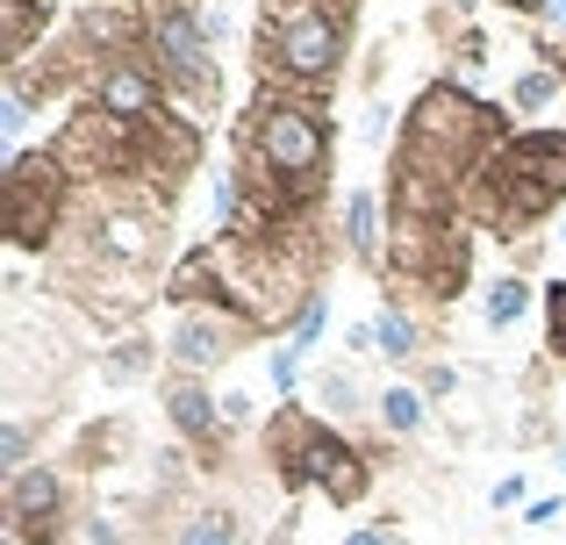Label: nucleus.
Masks as SVG:
<instances>
[{
  "label": "nucleus",
  "instance_id": "f257e3e1",
  "mask_svg": "<svg viewBox=\"0 0 566 545\" xmlns=\"http://www.w3.org/2000/svg\"><path fill=\"white\" fill-rule=\"evenodd\" d=\"M331 115L323 101H302V94H259L244 101V129H237V172H244L259 195H280L294 209H316L323 187H331Z\"/></svg>",
  "mask_w": 566,
  "mask_h": 545
},
{
  "label": "nucleus",
  "instance_id": "f03ea898",
  "mask_svg": "<svg viewBox=\"0 0 566 545\" xmlns=\"http://www.w3.org/2000/svg\"><path fill=\"white\" fill-rule=\"evenodd\" d=\"M251 57H259V86L323 101L352 57V0H265Z\"/></svg>",
  "mask_w": 566,
  "mask_h": 545
},
{
  "label": "nucleus",
  "instance_id": "7ed1b4c3",
  "mask_svg": "<svg viewBox=\"0 0 566 545\" xmlns=\"http://www.w3.org/2000/svg\"><path fill=\"white\" fill-rule=\"evenodd\" d=\"M566 201V129H510L488 172L473 180L467 209L488 238H531Z\"/></svg>",
  "mask_w": 566,
  "mask_h": 545
},
{
  "label": "nucleus",
  "instance_id": "20e7f679",
  "mask_svg": "<svg viewBox=\"0 0 566 545\" xmlns=\"http://www.w3.org/2000/svg\"><path fill=\"white\" fill-rule=\"evenodd\" d=\"M265 452H273V474L287 495L316 489L331 510H359L366 495H374V460H366L359 446H352L337 423L323 417H302V409H280L273 431H265Z\"/></svg>",
  "mask_w": 566,
  "mask_h": 545
},
{
  "label": "nucleus",
  "instance_id": "39448f33",
  "mask_svg": "<svg viewBox=\"0 0 566 545\" xmlns=\"http://www.w3.org/2000/svg\"><path fill=\"white\" fill-rule=\"evenodd\" d=\"M65 216H72V166L43 144H22L8 158V187H0V238L14 252H51L72 230Z\"/></svg>",
  "mask_w": 566,
  "mask_h": 545
},
{
  "label": "nucleus",
  "instance_id": "423d86ee",
  "mask_svg": "<svg viewBox=\"0 0 566 545\" xmlns=\"http://www.w3.org/2000/svg\"><path fill=\"white\" fill-rule=\"evenodd\" d=\"M144 57H151V72L166 80L172 101L216 108V94H222L216 29H208V14L193 8V0H151V8H144Z\"/></svg>",
  "mask_w": 566,
  "mask_h": 545
},
{
  "label": "nucleus",
  "instance_id": "0eeeda50",
  "mask_svg": "<svg viewBox=\"0 0 566 545\" xmlns=\"http://www.w3.org/2000/svg\"><path fill=\"white\" fill-rule=\"evenodd\" d=\"M8 545H65L72 538V474L57 460H36L22 474H8Z\"/></svg>",
  "mask_w": 566,
  "mask_h": 545
},
{
  "label": "nucleus",
  "instance_id": "6e6552de",
  "mask_svg": "<svg viewBox=\"0 0 566 545\" xmlns=\"http://www.w3.org/2000/svg\"><path fill=\"white\" fill-rule=\"evenodd\" d=\"M259 337H265V323L244 316V308H180L172 331H166V366L172 374H201L208 380L230 352L259 345Z\"/></svg>",
  "mask_w": 566,
  "mask_h": 545
},
{
  "label": "nucleus",
  "instance_id": "1a4fd4ad",
  "mask_svg": "<svg viewBox=\"0 0 566 545\" xmlns=\"http://www.w3.org/2000/svg\"><path fill=\"white\" fill-rule=\"evenodd\" d=\"M166 423H172V438H187L193 452H201L208 467L222 460V446H230V423H222V395L208 388L201 374H166Z\"/></svg>",
  "mask_w": 566,
  "mask_h": 545
},
{
  "label": "nucleus",
  "instance_id": "9d476101",
  "mask_svg": "<svg viewBox=\"0 0 566 545\" xmlns=\"http://www.w3.org/2000/svg\"><path fill=\"white\" fill-rule=\"evenodd\" d=\"M57 29V0H0V72H22Z\"/></svg>",
  "mask_w": 566,
  "mask_h": 545
},
{
  "label": "nucleus",
  "instance_id": "9b49d317",
  "mask_svg": "<svg viewBox=\"0 0 566 545\" xmlns=\"http://www.w3.org/2000/svg\"><path fill=\"white\" fill-rule=\"evenodd\" d=\"M374 352L395 366V374H409V366L423 359V323H416L409 302H380L374 308Z\"/></svg>",
  "mask_w": 566,
  "mask_h": 545
},
{
  "label": "nucleus",
  "instance_id": "f8f14e48",
  "mask_svg": "<svg viewBox=\"0 0 566 545\" xmlns=\"http://www.w3.org/2000/svg\"><path fill=\"white\" fill-rule=\"evenodd\" d=\"M337 238L359 266H380V195L374 187H352L345 195V216H337Z\"/></svg>",
  "mask_w": 566,
  "mask_h": 545
},
{
  "label": "nucleus",
  "instance_id": "ddd939ff",
  "mask_svg": "<svg viewBox=\"0 0 566 545\" xmlns=\"http://www.w3.org/2000/svg\"><path fill=\"white\" fill-rule=\"evenodd\" d=\"M374 423H380L387 438L409 446V438H423V423H430V395L416 388V380H395V388L374 395Z\"/></svg>",
  "mask_w": 566,
  "mask_h": 545
},
{
  "label": "nucleus",
  "instance_id": "4468645a",
  "mask_svg": "<svg viewBox=\"0 0 566 545\" xmlns=\"http://www.w3.org/2000/svg\"><path fill=\"white\" fill-rule=\"evenodd\" d=\"M531 302H538L531 280L524 273H502V280H488V294H481V323H488V331H516V323L531 316Z\"/></svg>",
  "mask_w": 566,
  "mask_h": 545
},
{
  "label": "nucleus",
  "instance_id": "2eb2a0df",
  "mask_svg": "<svg viewBox=\"0 0 566 545\" xmlns=\"http://www.w3.org/2000/svg\"><path fill=\"white\" fill-rule=\"evenodd\" d=\"M172 545H244V517H237V510H222V503L187 510V517L172 524Z\"/></svg>",
  "mask_w": 566,
  "mask_h": 545
},
{
  "label": "nucleus",
  "instance_id": "dca6fc26",
  "mask_svg": "<svg viewBox=\"0 0 566 545\" xmlns=\"http://www.w3.org/2000/svg\"><path fill=\"white\" fill-rule=\"evenodd\" d=\"M151 366H158V352H151V337H115L108 345V359H101V380L108 388H137V380H151Z\"/></svg>",
  "mask_w": 566,
  "mask_h": 545
},
{
  "label": "nucleus",
  "instance_id": "f3484780",
  "mask_svg": "<svg viewBox=\"0 0 566 545\" xmlns=\"http://www.w3.org/2000/svg\"><path fill=\"white\" fill-rule=\"evenodd\" d=\"M316 402H323V417H359V409H366L359 374H352V366H323V374H316Z\"/></svg>",
  "mask_w": 566,
  "mask_h": 545
},
{
  "label": "nucleus",
  "instance_id": "a211bd4d",
  "mask_svg": "<svg viewBox=\"0 0 566 545\" xmlns=\"http://www.w3.org/2000/svg\"><path fill=\"white\" fill-rule=\"evenodd\" d=\"M323 331H331V294H308V302L294 308V323H287V337H280V345H287L294 359H308Z\"/></svg>",
  "mask_w": 566,
  "mask_h": 545
},
{
  "label": "nucleus",
  "instance_id": "6ab92c4d",
  "mask_svg": "<svg viewBox=\"0 0 566 545\" xmlns=\"http://www.w3.org/2000/svg\"><path fill=\"white\" fill-rule=\"evenodd\" d=\"M559 72L553 65H531V72H516V86H510V108L516 115H538V108H553V94H559Z\"/></svg>",
  "mask_w": 566,
  "mask_h": 545
},
{
  "label": "nucleus",
  "instance_id": "aec40b11",
  "mask_svg": "<svg viewBox=\"0 0 566 545\" xmlns=\"http://www.w3.org/2000/svg\"><path fill=\"white\" fill-rule=\"evenodd\" d=\"M29 446H36V431H29L22 417L0 423V474H22V467H36V460H29Z\"/></svg>",
  "mask_w": 566,
  "mask_h": 545
},
{
  "label": "nucleus",
  "instance_id": "412c9836",
  "mask_svg": "<svg viewBox=\"0 0 566 545\" xmlns=\"http://www.w3.org/2000/svg\"><path fill=\"white\" fill-rule=\"evenodd\" d=\"M545 308V345H553V359H566V280H553V287L538 294Z\"/></svg>",
  "mask_w": 566,
  "mask_h": 545
},
{
  "label": "nucleus",
  "instance_id": "4be33fe9",
  "mask_svg": "<svg viewBox=\"0 0 566 545\" xmlns=\"http://www.w3.org/2000/svg\"><path fill=\"white\" fill-rule=\"evenodd\" d=\"M302 374H308V359H294L287 345L273 352V388H280V402H294V395H302Z\"/></svg>",
  "mask_w": 566,
  "mask_h": 545
},
{
  "label": "nucleus",
  "instance_id": "5701e85b",
  "mask_svg": "<svg viewBox=\"0 0 566 545\" xmlns=\"http://www.w3.org/2000/svg\"><path fill=\"white\" fill-rule=\"evenodd\" d=\"M0 137H8L14 151H22V137H29V101H14L8 86H0Z\"/></svg>",
  "mask_w": 566,
  "mask_h": 545
},
{
  "label": "nucleus",
  "instance_id": "b1692460",
  "mask_svg": "<svg viewBox=\"0 0 566 545\" xmlns=\"http://www.w3.org/2000/svg\"><path fill=\"white\" fill-rule=\"evenodd\" d=\"M416 388H423L430 402H444V395L459 388V366H444V359H438V366H416Z\"/></svg>",
  "mask_w": 566,
  "mask_h": 545
},
{
  "label": "nucleus",
  "instance_id": "393cba45",
  "mask_svg": "<svg viewBox=\"0 0 566 545\" xmlns=\"http://www.w3.org/2000/svg\"><path fill=\"white\" fill-rule=\"evenodd\" d=\"M251 417H259V409H251V395H244V388L222 395V423H230V438H237V431H251Z\"/></svg>",
  "mask_w": 566,
  "mask_h": 545
},
{
  "label": "nucleus",
  "instance_id": "a878e982",
  "mask_svg": "<svg viewBox=\"0 0 566 545\" xmlns=\"http://www.w3.org/2000/svg\"><path fill=\"white\" fill-rule=\"evenodd\" d=\"M488 503H495V510H516V503H524V474H502L495 489H488Z\"/></svg>",
  "mask_w": 566,
  "mask_h": 545
},
{
  "label": "nucleus",
  "instance_id": "bb28decb",
  "mask_svg": "<svg viewBox=\"0 0 566 545\" xmlns=\"http://www.w3.org/2000/svg\"><path fill=\"white\" fill-rule=\"evenodd\" d=\"M337 545H395V524H359V532H345Z\"/></svg>",
  "mask_w": 566,
  "mask_h": 545
},
{
  "label": "nucleus",
  "instance_id": "cd10ccee",
  "mask_svg": "<svg viewBox=\"0 0 566 545\" xmlns=\"http://www.w3.org/2000/svg\"><path fill=\"white\" fill-rule=\"evenodd\" d=\"M387 123H395V108H387V101H374V108H366V144H380Z\"/></svg>",
  "mask_w": 566,
  "mask_h": 545
},
{
  "label": "nucleus",
  "instance_id": "c85d7f7f",
  "mask_svg": "<svg viewBox=\"0 0 566 545\" xmlns=\"http://www.w3.org/2000/svg\"><path fill=\"white\" fill-rule=\"evenodd\" d=\"M559 510H566V503H559V495H538V503H531V510H524V517H531V524H553V517H559Z\"/></svg>",
  "mask_w": 566,
  "mask_h": 545
},
{
  "label": "nucleus",
  "instance_id": "c756f323",
  "mask_svg": "<svg viewBox=\"0 0 566 545\" xmlns=\"http://www.w3.org/2000/svg\"><path fill=\"white\" fill-rule=\"evenodd\" d=\"M80 532H86V545H115V524H108V517H86Z\"/></svg>",
  "mask_w": 566,
  "mask_h": 545
},
{
  "label": "nucleus",
  "instance_id": "7c9ffc66",
  "mask_svg": "<svg viewBox=\"0 0 566 545\" xmlns=\"http://www.w3.org/2000/svg\"><path fill=\"white\" fill-rule=\"evenodd\" d=\"M502 8H510V14H545L553 0H502Z\"/></svg>",
  "mask_w": 566,
  "mask_h": 545
},
{
  "label": "nucleus",
  "instance_id": "2f4dec72",
  "mask_svg": "<svg viewBox=\"0 0 566 545\" xmlns=\"http://www.w3.org/2000/svg\"><path fill=\"white\" fill-rule=\"evenodd\" d=\"M452 8H459V14H481V0H452Z\"/></svg>",
  "mask_w": 566,
  "mask_h": 545
},
{
  "label": "nucleus",
  "instance_id": "473e14b6",
  "mask_svg": "<svg viewBox=\"0 0 566 545\" xmlns=\"http://www.w3.org/2000/svg\"><path fill=\"white\" fill-rule=\"evenodd\" d=\"M559 474H566V446H559Z\"/></svg>",
  "mask_w": 566,
  "mask_h": 545
},
{
  "label": "nucleus",
  "instance_id": "72a5a7b5",
  "mask_svg": "<svg viewBox=\"0 0 566 545\" xmlns=\"http://www.w3.org/2000/svg\"><path fill=\"white\" fill-rule=\"evenodd\" d=\"M559 244H566V216H559Z\"/></svg>",
  "mask_w": 566,
  "mask_h": 545
}]
</instances>
